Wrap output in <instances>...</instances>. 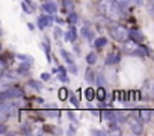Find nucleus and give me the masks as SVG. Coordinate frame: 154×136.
<instances>
[{"instance_id": "nucleus-4", "label": "nucleus", "mask_w": 154, "mask_h": 136, "mask_svg": "<svg viewBox=\"0 0 154 136\" xmlns=\"http://www.w3.org/2000/svg\"><path fill=\"white\" fill-rule=\"evenodd\" d=\"M128 124H130V130L133 134L143 133V121L140 118H131V119H128Z\"/></svg>"}, {"instance_id": "nucleus-41", "label": "nucleus", "mask_w": 154, "mask_h": 136, "mask_svg": "<svg viewBox=\"0 0 154 136\" xmlns=\"http://www.w3.org/2000/svg\"><path fill=\"white\" fill-rule=\"evenodd\" d=\"M134 3H137V5H142V0H133Z\"/></svg>"}, {"instance_id": "nucleus-40", "label": "nucleus", "mask_w": 154, "mask_h": 136, "mask_svg": "<svg viewBox=\"0 0 154 136\" xmlns=\"http://www.w3.org/2000/svg\"><path fill=\"white\" fill-rule=\"evenodd\" d=\"M74 133H75V128H74V127H71V128L68 130V134H74Z\"/></svg>"}, {"instance_id": "nucleus-28", "label": "nucleus", "mask_w": 154, "mask_h": 136, "mask_svg": "<svg viewBox=\"0 0 154 136\" xmlns=\"http://www.w3.org/2000/svg\"><path fill=\"white\" fill-rule=\"evenodd\" d=\"M77 18H79V17H77V14H75V12H69V15H68V20H66V21H68L69 24H75V23H77Z\"/></svg>"}, {"instance_id": "nucleus-10", "label": "nucleus", "mask_w": 154, "mask_h": 136, "mask_svg": "<svg viewBox=\"0 0 154 136\" xmlns=\"http://www.w3.org/2000/svg\"><path fill=\"white\" fill-rule=\"evenodd\" d=\"M130 39H133V41L142 44V42L145 41V36H143V33H142L140 30H137V29H131V30H130Z\"/></svg>"}, {"instance_id": "nucleus-22", "label": "nucleus", "mask_w": 154, "mask_h": 136, "mask_svg": "<svg viewBox=\"0 0 154 136\" xmlns=\"http://www.w3.org/2000/svg\"><path fill=\"white\" fill-rule=\"evenodd\" d=\"M21 8H23V11H24L26 14H33V6H32L30 2H27V0L21 3Z\"/></svg>"}, {"instance_id": "nucleus-29", "label": "nucleus", "mask_w": 154, "mask_h": 136, "mask_svg": "<svg viewBox=\"0 0 154 136\" xmlns=\"http://www.w3.org/2000/svg\"><path fill=\"white\" fill-rule=\"evenodd\" d=\"M17 57H18L20 60H23V62H30V63L33 62V59H32L29 54H17Z\"/></svg>"}, {"instance_id": "nucleus-30", "label": "nucleus", "mask_w": 154, "mask_h": 136, "mask_svg": "<svg viewBox=\"0 0 154 136\" xmlns=\"http://www.w3.org/2000/svg\"><path fill=\"white\" fill-rule=\"evenodd\" d=\"M69 101H71L72 106H79V100H77V97H75L74 92H69Z\"/></svg>"}, {"instance_id": "nucleus-16", "label": "nucleus", "mask_w": 154, "mask_h": 136, "mask_svg": "<svg viewBox=\"0 0 154 136\" xmlns=\"http://www.w3.org/2000/svg\"><path fill=\"white\" fill-rule=\"evenodd\" d=\"M95 79H97V74L94 73V70L92 68H88L86 73H85V80L88 83H92V82H95Z\"/></svg>"}, {"instance_id": "nucleus-31", "label": "nucleus", "mask_w": 154, "mask_h": 136, "mask_svg": "<svg viewBox=\"0 0 154 136\" xmlns=\"http://www.w3.org/2000/svg\"><path fill=\"white\" fill-rule=\"evenodd\" d=\"M21 133H24V134H30V133H32L30 125H29V124H23V125H21Z\"/></svg>"}, {"instance_id": "nucleus-21", "label": "nucleus", "mask_w": 154, "mask_h": 136, "mask_svg": "<svg viewBox=\"0 0 154 136\" xmlns=\"http://www.w3.org/2000/svg\"><path fill=\"white\" fill-rule=\"evenodd\" d=\"M97 60H98V56H97V53H94V51L88 53V56H86V62H88L89 65H94V63H97Z\"/></svg>"}, {"instance_id": "nucleus-32", "label": "nucleus", "mask_w": 154, "mask_h": 136, "mask_svg": "<svg viewBox=\"0 0 154 136\" xmlns=\"http://www.w3.org/2000/svg\"><path fill=\"white\" fill-rule=\"evenodd\" d=\"M91 133H92V134H98V136H106V134H109V131H103V130H92Z\"/></svg>"}, {"instance_id": "nucleus-39", "label": "nucleus", "mask_w": 154, "mask_h": 136, "mask_svg": "<svg viewBox=\"0 0 154 136\" xmlns=\"http://www.w3.org/2000/svg\"><path fill=\"white\" fill-rule=\"evenodd\" d=\"M54 21H56L57 24H63V20H60V18H57V17L54 18Z\"/></svg>"}, {"instance_id": "nucleus-18", "label": "nucleus", "mask_w": 154, "mask_h": 136, "mask_svg": "<svg viewBox=\"0 0 154 136\" xmlns=\"http://www.w3.org/2000/svg\"><path fill=\"white\" fill-rule=\"evenodd\" d=\"M62 8L66 12H74V3H72V0H62Z\"/></svg>"}, {"instance_id": "nucleus-13", "label": "nucleus", "mask_w": 154, "mask_h": 136, "mask_svg": "<svg viewBox=\"0 0 154 136\" xmlns=\"http://www.w3.org/2000/svg\"><path fill=\"white\" fill-rule=\"evenodd\" d=\"M137 115H139V118H140L143 122H148V121H151V115H152V112L148 110V109H140V110L137 112Z\"/></svg>"}, {"instance_id": "nucleus-17", "label": "nucleus", "mask_w": 154, "mask_h": 136, "mask_svg": "<svg viewBox=\"0 0 154 136\" xmlns=\"http://www.w3.org/2000/svg\"><path fill=\"white\" fill-rule=\"evenodd\" d=\"M85 98L88 101H92L94 98H97V91L94 88H86L85 89Z\"/></svg>"}, {"instance_id": "nucleus-5", "label": "nucleus", "mask_w": 154, "mask_h": 136, "mask_svg": "<svg viewBox=\"0 0 154 136\" xmlns=\"http://www.w3.org/2000/svg\"><path fill=\"white\" fill-rule=\"evenodd\" d=\"M142 94L146 98L154 100V79H146L142 85Z\"/></svg>"}, {"instance_id": "nucleus-36", "label": "nucleus", "mask_w": 154, "mask_h": 136, "mask_svg": "<svg viewBox=\"0 0 154 136\" xmlns=\"http://www.w3.org/2000/svg\"><path fill=\"white\" fill-rule=\"evenodd\" d=\"M41 79H42V80H50V79H51V74H50V73H42V74H41Z\"/></svg>"}, {"instance_id": "nucleus-37", "label": "nucleus", "mask_w": 154, "mask_h": 136, "mask_svg": "<svg viewBox=\"0 0 154 136\" xmlns=\"http://www.w3.org/2000/svg\"><path fill=\"white\" fill-rule=\"evenodd\" d=\"M5 133H6V125L0 124V134H5Z\"/></svg>"}, {"instance_id": "nucleus-38", "label": "nucleus", "mask_w": 154, "mask_h": 136, "mask_svg": "<svg viewBox=\"0 0 154 136\" xmlns=\"http://www.w3.org/2000/svg\"><path fill=\"white\" fill-rule=\"evenodd\" d=\"M2 70H3V73L6 71V60L5 59H2Z\"/></svg>"}, {"instance_id": "nucleus-24", "label": "nucleus", "mask_w": 154, "mask_h": 136, "mask_svg": "<svg viewBox=\"0 0 154 136\" xmlns=\"http://www.w3.org/2000/svg\"><path fill=\"white\" fill-rule=\"evenodd\" d=\"M60 54H62V57L68 62V63H74V59H72V56H71V53H68L66 50H63V48H60Z\"/></svg>"}, {"instance_id": "nucleus-27", "label": "nucleus", "mask_w": 154, "mask_h": 136, "mask_svg": "<svg viewBox=\"0 0 154 136\" xmlns=\"http://www.w3.org/2000/svg\"><path fill=\"white\" fill-rule=\"evenodd\" d=\"M57 97H59L60 100H66V97H69V95H68L66 88H60V89H59V92H57Z\"/></svg>"}, {"instance_id": "nucleus-1", "label": "nucleus", "mask_w": 154, "mask_h": 136, "mask_svg": "<svg viewBox=\"0 0 154 136\" xmlns=\"http://www.w3.org/2000/svg\"><path fill=\"white\" fill-rule=\"evenodd\" d=\"M97 6L100 9V12L110 21H116L121 17V9L118 8V5L115 3V0H97Z\"/></svg>"}, {"instance_id": "nucleus-15", "label": "nucleus", "mask_w": 154, "mask_h": 136, "mask_svg": "<svg viewBox=\"0 0 154 136\" xmlns=\"http://www.w3.org/2000/svg\"><path fill=\"white\" fill-rule=\"evenodd\" d=\"M66 39H68L69 42H74V41L77 39V30H75L74 24H69V29H68V32H66Z\"/></svg>"}, {"instance_id": "nucleus-9", "label": "nucleus", "mask_w": 154, "mask_h": 136, "mask_svg": "<svg viewBox=\"0 0 154 136\" xmlns=\"http://www.w3.org/2000/svg\"><path fill=\"white\" fill-rule=\"evenodd\" d=\"M42 11L45 12V14H56V11H57V5L54 3V2H51V0H45V2L42 3Z\"/></svg>"}, {"instance_id": "nucleus-42", "label": "nucleus", "mask_w": 154, "mask_h": 136, "mask_svg": "<svg viewBox=\"0 0 154 136\" xmlns=\"http://www.w3.org/2000/svg\"><path fill=\"white\" fill-rule=\"evenodd\" d=\"M27 26H29V29H30V30H33V29H35V26H33V24H30V23H29Z\"/></svg>"}, {"instance_id": "nucleus-43", "label": "nucleus", "mask_w": 154, "mask_h": 136, "mask_svg": "<svg viewBox=\"0 0 154 136\" xmlns=\"http://www.w3.org/2000/svg\"><path fill=\"white\" fill-rule=\"evenodd\" d=\"M152 59H154V56H152Z\"/></svg>"}, {"instance_id": "nucleus-35", "label": "nucleus", "mask_w": 154, "mask_h": 136, "mask_svg": "<svg viewBox=\"0 0 154 136\" xmlns=\"http://www.w3.org/2000/svg\"><path fill=\"white\" fill-rule=\"evenodd\" d=\"M45 113H47V115H51V116H56V118L60 115V112H59V110H56V109H54V110H47Z\"/></svg>"}, {"instance_id": "nucleus-6", "label": "nucleus", "mask_w": 154, "mask_h": 136, "mask_svg": "<svg viewBox=\"0 0 154 136\" xmlns=\"http://www.w3.org/2000/svg\"><path fill=\"white\" fill-rule=\"evenodd\" d=\"M15 110V104H8L6 101H2V106H0V116H2V119H8Z\"/></svg>"}, {"instance_id": "nucleus-14", "label": "nucleus", "mask_w": 154, "mask_h": 136, "mask_svg": "<svg viewBox=\"0 0 154 136\" xmlns=\"http://www.w3.org/2000/svg\"><path fill=\"white\" fill-rule=\"evenodd\" d=\"M131 2H133V0H115V3L118 5V8H119L122 12L128 11V8H130Z\"/></svg>"}, {"instance_id": "nucleus-20", "label": "nucleus", "mask_w": 154, "mask_h": 136, "mask_svg": "<svg viewBox=\"0 0 154 136\" xmlns=\"http://www.w3.org/2000/svg\"><path fill=\"white\" fill-rule=\"evenodd\" d=\"M106 97H107V94H106V89H104L103 86H98V88H97V100H100V101H104V100H106Z\"/></svg>"}, {"instance_id": "nucleus-12", "label": "nucleus", "mask_w": 154, "mask_h": 136, "mask_svg": "<svg viewBox=\"0 0 154 136\" xmlns=\"http://www.w3.org/2000/svg\"><path fill=\"white\" fill-rule=\"evenodd\" d=\"M119 60H121V56H119L118 53H110V54H107L104 63H106V65H115V63H118Z\"/></svg>"}, {"instance_id": "nucleus-25", "label": "nucleus", "mask_w": 154, "mask_h": 136, "mask_svg": "<svg viewBox=\"0 0 154 136\" xmlns=\"http://www.w3.org/2000/svg\"><path fill=\"white\" fill-rule=\"evenodd\" d=\"M27 85L29 86H32L33 89H36V91H41L42 89V83L41 82H38V80H29L27 82Z\"/></svg>"}, {"instance_id": "nucleus-33", "label": "nucleus", "mask_w": 154, "mask_h": 136, "mask_svg": "<svg viewBox=\"0 0 154 136\" xmlns=\"http://www.w3.org/2000/svg\"><path fill=\"white\" fill-rule=\"evenodd\" d=\"M77 65L75 63H69V73H72V74H77Z\"/></svg>"}, {"instance_id": "nucleus-11", "label": "nucleus", "mask_w": 154, "mask_h": 136, "mask_svg": "<svg viewBox=\"0 0 154 136\" xmlns=\"http://www.w3.org/2000/svg\"><path fill=\"white\" fill-rule=\"evenodd\" d=\"M80 33H82V36L86 38L89 42H94V41H95V39H94V30H92L89 26H83V29H82Z\"/></svg>"}, {"instance_id": "nucleus-2", "label": "nucleus", "mask_w": 154, "mask_h": 136, "mask_svg": "<svg viewBox=\"0 0 154 136\" xmlns=\"http://www.w3.org/2000/svg\"><path fill=\"white\" fill-rule=\"evenodd\" d=\"M109 33L118 42H125L130 38V30L119 23H110L109 24Z\"/></svg>"}, {"instance_id": "nucleus-19", "label": "nucleus", "mask_w": 154, "mask_h": 136, "mask_svg": "<svg viewBox=\"0 0 154 136\" xmlns=\"http://www.w3.org/2000/svg\"><path fill=\"white\" fill-rule=\"evenodd\" d=\"M125 115H127L125 112H118V110H115V122L119 124V122L127 121V116H125Z\"/></svg>"}, {"instance_id": "nucleus-23", "label": "nucleus", "mask_w": 154, "mask_h": 136, "mask_svg": "<svg viewBox=\"0 0 154 136\" xmlns=\"http://www.w3.org/2000/svg\"><path fill=\"white\" fill-rule=\"evenodd\" d=\"M106 44H107V38H106V36H100V38H97V39L94 41V45H95V47H98V48L104 47Z\"/></svg>"}, {"instance_id": "nucleus-7", "label": "nucleus", "mask_w": 154, "mask_h": 136, "mask_svg": "<svg viewBox=\"0 0 154 136\" xmlns=\"http://www.w3.org/2000/svg\"><path fill=\"white\" fill-rule=\"evenodd\" d=\"M53 21H54V18L51 17V14H44V15H39V17H38L36 24H38V27H39L41 30H44L45 27H50V26L53 24Z\"/></svg>"}, {"instance_id": "nucleus-34", "label": "nucleus", "mask_w": 154, "mask_h": 136, "mask_svg": "<svg viewBox=\"0 0 154 136\" xmlns=\"http://www.w3.org/2000/svg\"><path fill=\"white\" fill-rule=\"evenodd\" d=\"M60 36H62V30H60V27H54V38L59 39Z\"/></svg>"}, {"instance_id": "nucleus-8", "label": "nucleus", "mask_w": 154, "mask_h": 136, "mask_svg": "<svg viewBox=\"0 0 154 136\" xmlns=\"http://www.w3.org/2000/svg\"><path fill=\"white\" fill-rule=\"evenodd\" d=\"M21 95H23L21 89H18V88H11V89L2 92V101H6L8 98L12 100V98H17V97H21Z\"/></svg>"}, {"instance_id": "nucleus-26", "label": "nucleus", "mask_w": 154, "mask_h": 136, "mask_svg": "<svg viewBox=\"0 0 154 136\" xmlns=\"http://www.w3.org/2000/svg\"><path fill=\"white\" fill-rule=\"evenodd\" d=\"M29 68H30V62H24V63H21V65H20V68H18V73L26 74V73H29Z\"/></svg>"}, {"instance_id": "nucleus-3", "label": "nucleus", "mask_w": 154, "mask_h": 136, "mask_svg": "<svg viewBox=\"0 0 154 136\" xmlns=\"http://www.w3.org/2000/svg\"><path fill=\"white\" fill-rule=\"evenodd\" d=\"M122 51L127 53V54H131V56H140V57H143V56L148 54V50H146L145 47H142L139 42L133 41V39L124 42V45H122Z\"/></svg>"}]
</instances>
